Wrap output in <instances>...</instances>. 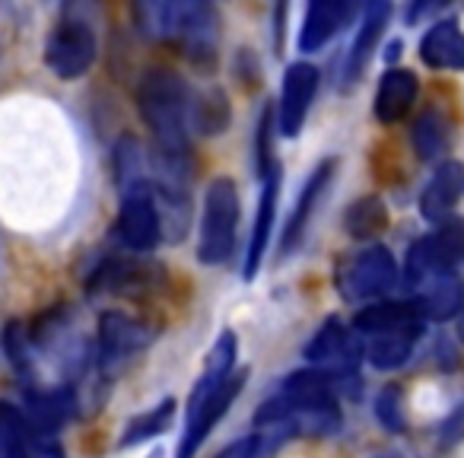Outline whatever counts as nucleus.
Instances as JSON below:
<instances>
[{"label":"nucleus","mask_w":464,"mask_h":458,"mask_svg":"<svg viewBox=\"0 0 464 458\" xmlns=\"http://www.w3.org/2000/svg\"><path fill=\"white\" fill-rule=\"evenodd\" d=\"M420 309L413 303H392V299H375L366 309L356 312L353 335L360 350L375 369L392 373L411 360L420 335H423Z\"/></svg>","instance_id":"obj_1"},{"label":"nucleus","mask_w":464,"mask_h":458,"mask_svg":"<svg viewBox=\"0 0 464 458\" xmlns=\"http://www.w3.org/2000/svg\"><path fill=\"white\" fill-rule=\"evenodd\" d=\"M137 109L156 141V153L188 156V128H191V90L169 67H153L137 86Z\"/></svg>","instance_id":"obj_2"},{"label":"nucleus","mask_w":464,"mask_h":458,"mask_svg":"<svg viewBox=\"0 0 464 458\" xmlns=\"http://www.w3.org/2000/svg\"><path fill=\"white\" fill-rule=\"evenodd\" d=\"M239 188L236 181L219 175L207 185L204 217H200L198 258L200 265H226L236 252V229H239Z\"/></svg>","instance_id":"obj_3"},{"label":"nucleus","mask_w":464,"mask_h":458,"mask_svg":"<svg viewBox=\"0 0 464 458\" xmlns=\"http://www.w3.org/2000/svg\"><path fill=\"white\" fill-rule=\"evenodd\" d=\"M248 373H229L223 379H207L200 375V382L194 385L191 401H188V424L185 436L179 443V458H194V452L204 445L207 433L223 420V414L229 411V404L236 401V395L246 388Z\"/></svg>","instance_id":"obj_4"},{"label":"nucleus","mask_w":464,"mask_h":458,"mask_svg":"<svg viewBox=\"0 0 464 458\" xmlns=\"http://www.w3.org/2000/svg\"><path fill=\"white\" fill-rule=\"evenodd\" d=\"M398 287V261L385 246H369L337 274V293L347 303H375Z\"/></svg>","instance_id":"obj_5"},{"label":"nucleus","mask_w":464,"mask_h":458,"mask_svg":"<svg viewBox=\"0 0 464 458\" xmlns=\"http://www.w3.org/2000/svg\"><path fill=\"white\" fill-rule=\"evenodd\" d=\"M172 45L200 71H210L217 64L219 20L210 0H175Z\"/></svg>","instance_id":"obj_6"},{"label":"nucleus","mask_w":464,"mask_h":458,"mask_svg":"<svg viewBox=\"0 0 464 458\" xmlns=\"http://www.w3.org/2000/svg\"><path fill=\"white\" fill-rule=\"evenodd\" d=\"M305 360L312 363V369L324 373L331 382H356V366L362 360V350L356 335L341 322L337 316L324 318L322 328L315 331L309 344H305Z\"/></svg>","instance_id":"obj_7"},{"label":"nucleus","mask_w":464,"mask_h":458,"mask_svg":"<svg viewBox=\"0 0 464 458\" xmlns=\"http://www.w3.org/2000/svg\"><path fill=\"white\" fill-rule=\"evenodd\" d=\"M464 258V219H442L439 229H432L430 236L417 239L407 252L404 278L411 287H417L423 278L436 271H451L458 261Z\"/></svg>","instance_id":"obj_8"},{"label":"nucleus","mask_w":464,"mask_h":458,"mask_svg":"<svg viewBox=\"0 0 464 458\" xmlns=\"http://www.w3.org/2000/svg\"><path fill=\"white\" fill-rule=\"evenodd\" d=\"M96 33L86 20L67 16L64 23L54 26V33L48 35L45 45V64L54 71V77L61 80H77L96 61Z\"/></svg>","instance_id":"obj_9"},{"label":"nucleus","mask_w":464,"mask_h":458,"mask_svg":"<svg viewBox=\"0 0 464 458\" xmlns=\"http://www.w3.org/2000/svg\"><path fill=\"white\" fill-rule=\"evenodd\" d=\"M115 233L121 239V246L137 255L153 252L160 246L162 226H160V210H156L153 191H150V181L121 194V210H118Z\"/></svg>","instance_id":"obj_10"},{"label":"nucleus","mask_w":464,"mask_h":458,"mask_svg":"<svg viewBox=\"0 0 464 458\" xmlns=\"http://www.w3.org/2000/svg\"><path fill=\"white\" fill-rule=\"evenodd\" d=\"M318 86H322V73L315 64H296L286 67L284 83H280V105H277V128L284 137H299L303 134V124L309 118V109L318 96Z\"/></svg>","instance_id":"obj_11"},{"label":"nucleus","mask_w":464,"mask_h":458,"mask_svg":"<svg viewBox=\"0 0 464 458\" xmlns=\"http://www.w3.org/2000/svg\"><path fill=\"white\" fill-rule=\"evenodd\" d=\"M150 341H153V328L124 312H105L99 318V363L105 369H118L130 356L140 354Z\"/></svg>","instance_id":"obj_12"},{"label":"nucleus","mask_w":464,"mask_h":458,"mask_svg":"<svg viewBox=\"0 0 464 458\" xmlns=\"http://www.w3.org/2000/svg\"><path fill=\"white\" fill-rule=\"evenodd\" d=\"M360 7L362 0H309L303 29H299V52H322L337 33L350 26Z\"/></svg>","instance_id":"obj_13"},{"label":"nucleus","mask_w":464,"mask_h":458,"mask_svg":"<svg viewBox=\"0 0 464 458\" xmlns=\"http://www.w3.org/2000/svg\"><path fill=\"white\" fill-rule=\"evenodd\" d=\"M388 23H392V0H362L360 33H356L353 45L347 52V61H343V83L347 86H353L366 73L372 52L382 42V35H385Z\"/></svg>","instance_id":"obj_14"},{"label":"nucleus","mask_w":464,"mask_h":458,"mask_svg":"<svg viewBox=\"0 0 464 458\" xmlns=\"http://www.w3.org/2000/svg\"><path fill=\"white\" fill-rule=\"evenodd\" d=\"M334 172H337L334 156H328V160H322L315 169H312L309 181L303 185V191H299V198H296V207H293L290 219H286L284 239H280V252L284 255H293L299 248L305 229H309V223H312V213H315L318 204H322V198H324V191H328Z\"/></svg>","instance_id":"obj_15"},{"label":"nucleus","mask_w":464,"mask_h":458,"mask_svg":"<svg viewBox=\"0 0 464 458\" xmlns=\"http://www.w3.org/2000/svg\"><path fill=\"white\" fill-rule=\"evenodd\" d=\"M413 290H417V303L413 306L420 309V316L432 318V322H449L464 306V284L455 274V268H451V271L430 274V278L420 280Z\"/></svg>","instance_id":"obj_16"},{"label":"nucleus","mask_w":464,"mask_h":458,"mask_svg":"<svg viewBox=\"0 0 464 458\" xmlns=\"http://www.w3.org/2000/svg\"><path fill=\"white\" fill-rule=\"evenodd\" d=\"M461 194H464V166L458 160H442L436 175L430 179V185L420 194V213L430 223H442V219L451 217Z\"/></svg>","instance_id":"obj_17"},{"label":"nucleus","mask_w":464,"mask_h":458,"mask_svg":"<svg viewBox=\"0 0 464 458\" xmlns=\"http://www.w3.org/2000/svg\"><path fill=\"white\" fill-rule=\"evenodd\" d=\"M160 280V268L137 258H111L92 274L90 290H111L121 297H140Z\"/></svg>","instance_id":"obj_18"},{"label":"nucleus","mask_w":464,"mask_h":458,"mask_svg":"<svg viewBox=\"0 0 464 458\" xmlns=\"http://www.w3.org/2000/svg\"><path fill=\"white\" fill-rule=\"evenodd\" d=\"M277 198H280V169L274 166L267 175H261V198H258V213H255L252 226V242H248V258H246V280H252L258 274L261 261H265L267 242H271L274 217H277Z\"/></svg>","instance_id":"obj_19"},{"label":"nucleus","mask_w":464,"mask_h":458,"mask_svg":"<svg viewBox=\"0 0 464 458\" xmlns=\"http://www.w3.org/2000/svg\"><path fill=\"white\" fill-rule=\"evenodd\" d=\"M420 83L411 71L404 67H392L385 71V77L379 80V90H375V118L382 124H398L401 118H407V112L417 102Z\"/></svg>","instance_id":"obj_20"},{"label":"nucleus","mask_w":464,"mask_h":458,"mask_svg":"<svg viewBox=\"0 0 464 458\" xmlns=\"http://www.w3.org/2000/svg\"><path fill=\"white\" fill-rule=\"evenodd\" d=\"M420 61L432 71H464V33L455 20H439L420 39Z\"/></svg>","instance_id":"obj_21"},{"label":"nucleus","mask_w":464,"mask_h":458,"mask_svg":"<svg viewBox=\"0 0 464 458\" xmlns=\"http://www.w3.org/2000/svg\"><path fill=\"white\" fill-rule=\"evenodd\" d=\"M73 411V395L71 388H52V392H29L26 398V424L33 433H54L64 426V420Z\"/></svg>","instance_id":"obj_22"},{"label":"nucleus","mask_w":464,"mask_h":458,"mask_svg":"<svg viewBox=\"0 0 464 458\" xmlns=\"http://www.w3.org/2000/svg\"><path fill=\"white\" fill-rule=\"evenodd\" d=\"M411 143H413V153H417L423 162H436V160L442 162L451 147L449 118H445L439 109H423L417 115V122H413Z\"/></svg>","instance_id":"obj_23"},{"label":"nucleus","mask_w":464,"mask_h":458,"mask_svg":"<svg viewBox=\"0 0 464 458\" xmlns=\"http://www.w3.org/2000/svg\"><path fill=\"white\" fill-rule=\"evenodd\" d=\"M130 16L143 39L172 45L175 0H130Z\"/></svg>","instance_id":"obj_24"},{"label":"nucleus","mask_w":464,"mask_h":458,"mask_svg":"<svg viewBox=\"0 0 464 458\" xmlns=\"http://www.w3.org/2000/svg\"><path fill=\"white\" fill-rule=\"evenodd\" d=\"M191 128L213 137L229 128V99L219 86H210L200 96H191Z\"/></svg>","instance_id":"obj_25"},{"label":"nucleus","mask_w":464,"mask_h":458,"mask_svg":"<svg viewBox=\"0 0 464 458\" xmlns=\"http://www.w3.org/2000/svg\"><path fill=\"white\" fill-rule=\"evenodd\" d=\"M343 226H347V233L353 236V239H372V236H379L388 226V207L382 204V198H375V194L360 198L347 207Z\"/></svg>","instance_id":"obj_26"},{"label":"nucleus","mask_w":464,"mask_h":458,"mask_svg":"<svg viewBox=\"0 0 464 458\" xmlns=\"http://www.w3.org/2000/svg\"><path fill=\"white\" fill-rule=\"evenodd\" d=\"M115 179L118 188L130 191L137 185H147L150 175H147V156H143V147L134 141V137H121L115 147Z\"/></svg>","instance_id":"obj_27"},{"label":"nucleus","mask_w":464,"mask_h":458,"mask_svg":"<svg viewBox=\"0 0 464 458\" xmlns=\"http://www.w3.org/2000/svg\"><path fill=\"white\" fill-rule=\"evenodd\" d=\"M29 424L10 401H0V458H23Z\"/></svg>","instance_id":"obj_28"},{"label":"nucleus","mask_w":464,"mask_h":458,"mask_svg":"<svg viewBox=\"0 0 464 458\" xmlns=\"http://www.w3.org/2000/svg\"><path fill=\"white\" fill-rule=\"evenodd\" d=\"M175 414V401L166 398L162 404H156L153 411L140 414V417H134L128 424V430H124L121 436V445H134V443H143V439L156 436V433H162L169 426V420H172Z\"/></svg>","instance_id":"obj_29"},{"label":"nucleus","mask_w":464,"mask_h":458,"mask_svg":"<svg viewBox=\"0 0 464 458\" xmlns=\"http://www.w3.org/2000/svg\"><path fill=\"white\" fill-rule=\"evenodd\" d=\"M236 354H239L236 335H232V331H223L219 341L210 347V354H207V366H204L207 379H223V375H229L232 366H236Z\"/></svg>","instance_id":"obj_30"},{"label":"nucleus","mask_w":464,"mask_h":458,"mask_svg":"<svg viewBox=\"0 0 464 458\" xmlns=\"http://www.w3.org/2000/svg\"><path fill=\"white\" fill-rule=\"evenodd\" d=\"M375 414H379V420H382V426H385V430H392V433L404 430V426H407V420H404V395H401L398 385L382 388L379 401H375Z\"/></svg>","instance_id":"obj_31"},{"label":"nucleus","mask_w":464,"mask_h":458,"mask_svg":"<svg viewBox=\"0 0 464 458\" xmlns=\"http://www.w3.org/2000/svg\"><path fill=\"white\" fill-rule=\"evenodd\" d=\"M255 150H258V175H267L277 162H274V109L265 102L258 115V137H255Z\"/></svg>","instance_id":"obj_32"},{"label":"nucleus","mask_w":464,"mask_h":458,"mask_svg":"<svg viewBox=\"0 0 464 458\" xmlns=\"http://www.w3.org/2000/svg\"><path fill=\"white\" fill-rule=\"evenodd\" d=\"M4 350H7L10 363H14L20 373L29 369V337L20 322H10L7 328H4Z\"/></svg>","instance_id":"obj_33"},{"label":"nucleus","mask_w":464,"mask_h":458,"mask_svg":"<svg viewBox=\"0 0 464 458\" xmlns=\"http://www.w3.org/2000/svg\"><path fill=\"white\" fill-rule=\"evenodd\" d=\"M23 458H64V449H61L54 436L29 430L26 445H23Z\"/></svg>","instance_id":"obj_34"},{"label":"nucleus","mask_w":464,"mask_h":458,"mask_svg":"<svg viewBox=\"0 0 464 458\" xmlns=\"http://www.w3.org/2000/svg\"><path fill=\"white\" fill-rule=\"evenodd\" d=\"M449 4H451V0H411V4H407V14H404L407 26H413V23H420V20H426V16L439 14V10L449 7Z\"/></svg>","instance_id":"obj_35"},{"label":"nucleus","mask_w":464,"mask_h":458,"mask_svg":"<svg viewBox=\"0 0 464 458\" xmlns=\"http://www.w3.org/2000/svg\"><path fill=\"white\" fill-rule=\"evenodd\" d=\"M258 455V436H246V439H236L232 445H226L217 458H255Z\"/></svg>","instance_id":"obj_36"},{"label":"nucleus","mask_w":464,"mask_h":458,"mask_svg":"<svg viewBox=\"0 0 464 458\" xmlns=\"http://www.w3.org/2000/svg\"><path fill=\"white\" fill-rule=\"evenodd\" d=\"M286 20H290V0H277L274 4V45H277V52L284 48Z\"/></svg>","instance_id":"obj_37"},{"label":"nucleus","mask_w":464,"mask_h":458,"mask_svg":"<svg viewBox=\"0 0 464 458\" xmlns=\"http://www.w3.org/2000/svg\"><path fill=\"white\" fill-rule=\"evenodd\" d=\"M375 458H401V455H398V452H379Z\"/></svg>","instance_id":"obj_38"},{"label":"nucleus","mask_w":464,"mask_h":458,"mask_svg":"<svg viewBox=\"0 0 464 458\" xmlns=\"http://www.w3.org/2000/svg\"><path fill=\"white\" fill-rule=\"evenodd\" d=\"M461 341H464V316H461Z\"/></svg>","instance_id":"obj_39"}]
</instances>
